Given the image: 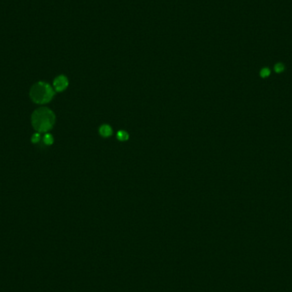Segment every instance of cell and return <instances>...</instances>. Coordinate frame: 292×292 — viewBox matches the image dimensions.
Listing matches in <instances>:
<instances>
[{"mask_svg": "<svg viewBox=\"0 0 292 292\" xmlns=\"http://www.w3.org/2000/svg\"><path fill=\"white\" fill-rule=\"evenodd\" d=\"M270 73H271V71H270V69H269L268 68H262V69L261 70L260 75H261L262 78H266V77L269 76Z\"/></svg>", "mask_w": 292, "mask_h": 292, "instance_id": "cell-5", "label": "cell"}, {"mask_svg": "<svg viewBox=\"0 0 292 292\" xmlns=\"http://www.w3.org/2000/svg\"><path fill=\"white\" fill-rule=\"evenodd\" d=\"M117 136H118V138L120 140H127L128 138V134L124 131H121L119 132L118 134H117Z\"/></svg>", "mask_w": 292, "mask_h": 292, "instance_id": "cell-7", "label": "cell"}, {"mask_svg": "<svg viewBox=\"0 0 292 292\" xmlns=\"http://www.w3.org/2000/svg\"><path fill=\"white\" fill-rule=\"evenodd\" d=\"M55 122V116L47 108H40L35 110L32 116V124L39 132H46L51 130Z\"/></svg>", "mask_w": 292, "mask_h": 292, "instance_id": "cell-1", "label": "cell"}, {"mask_svg": "<svg viewBox=\"0 0 292 292\" xmlns=\"http://www.w3.org/2000/svg\"><path fill=\"white\" fill-rule=\"evenodd\" d=\"M68 85V81L64 75L57 77L54 80V87L57 91H62L67 88Z\"/></svg>", "mask_w": 292, "mask_h": 292, "instance_id": "cell-3", "label": "cell"}, {"mask_svg": "<svg viewBox=\"0 0 292 292\" xmlns=\"http://www.w3.org/2000/svg\"><path fill=\"white\" fill-rule=\"evenodd\" d=\"M40 139V133H35L34 134V136L32 137V142L33 143H37V142H39Z\"/></svg>", "mask_w": 292, "mask_h": 292, "instance_id": "cell-9", "label": "cell"}, {"mask_svg": "<svg viewBox=\"0 0 292 292\" xmlns=\"http://www.w3.org/2000/svg\"><path fill=\"white\" fill-rule=\"evenodd\" d=\"M274 70L276 73H282L284 70V66L282 63H277L274 67Z\"/></svg>", "mask_w": 292, "mask_h": 292, "instance_id": "cell-8", "label": "cell"}, {"mask_svg": "<svg viewBox=\"0 0 292 292\" xmlns=\"http://www.w3.org/2000/svg\"><path fill=\"white\" fill-rule=\"evenodd\" d=\"M44 142L46 144L49 145V144H51L53 143V137H52L51 134H46V136L44 137Z\"/></svg>", "mask_w": 292, "mask_h": 292, "instance_id": "cell-6", "label": "cell"}, {"mask_svg": "<svg viewBox=\"0 0 292 292\" xmlns=\"http://www.w3.org/2000/svg\"><path fill=\"white\" fill-rule=\"evenodd\" d=\"M99 131H100L101 135H103L104 137H109V136L111 135V133H112V129L110 128V126H107V125H104V126H103V127H101Z\"/></svg>", "mask_w": 292, "mask_h": 292, "instance_id": "cell-4", "label": "cell"}, {"mask_svg": "<svg viewBox=\"0 0 292 292\" xmlns=\"http://www.w3.org/2000/svg\"><path fill=\"white\" fill-rule=\"evenodd\" d=\"M54 96V91L51 85L46 82L34 84L30 90V97L36 104H46L51 100Z\"/></svg>", "mask_w": 292, "mask_h": 292, "instance_id": "cell-2", "label": "cell"}]
</instances>
